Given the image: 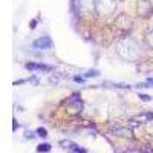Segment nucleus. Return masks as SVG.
Wrapping results in <instances>:
<instances>
[{
  "mask_svg": "<svg viewBox=\"0 0 153 153\" xmlns=\"http://www.w3.org/2000/svg\"><path fill=\"white\" fill-rule=\"evenodd\" d=\"M35 135L32 133V132H26V138H34Z\"/></svg>",
  "mask_w": 153,
  "mask_h": 153,
  "instance_id": "obj_10",
  "label": "nucleus"
},
{
  "mask_svg": "<svg viewBox=\"0 0 153 153\" xmlns=\"http://www.w3.org/2000/svg\"><path fill=\"white\" fill-rule=\"evenodd\" d=\"M26 69H29V71H51V66L37 65V63H28V65H26Z\"/></svg>",
  "mask_w": 153,
  "mask_h": 153,
  "instance_id": "obj_5",
  "label": "nucleus"
},
{
  "mask_svg": "<svg viewBox=\"0 0 153 153\" xmlns=\"http://www.w3.org/2000/svg\"><path fill=\"white\" fill-rule=\"evenodd\" d=\"M150 120H153V113H143V115H138V117H133L130 120V123H149Z\"/></svg>",
  "mask_w": 153,
  "mask_h": 153,
  "instance_id": "obj_3",
  "label": "nucleus"
},
{
  "mask_svg": "<svg viewBox=\"0 0 153 153\" xmlns=\"http://www.w3.org/2000/svg\"><path fill=\"white\" fill-rule=\"evenodd\" d=\"M84 76L87 78V76H98V71H89L87 74H84Z\"/></svg>",
  "mask_w": 153,
  "mask_h": 153,
  "instance_id": "obj_8",
  "label": "nucleus"
},
{
  "mask_svg": "<svg viewBox=\"0 0 153 153\" xmlns=\"http://www.w3.org/2000/svg\"><path fill=\"white\" fill-rule=\"evenodd\" d=\"M51 150V146L49 144H40L37 147V152H49Z\"/></svg>",
  "mask_w": 153,
  "mask_h": 153,
  "instance_id": "obj_6",
  "label": "nucleus"
},
{
  "mask_svg": "<svg viewBox=\"0 0 153 153\" xmlns=\"http://www.w3.org/2000/svg\"><path fill=\"white\" fill-rule=\"evenodd\" d=\"M37 133H38V136H43V138H46V136H48V132H46V129H42V127L37 130Z\"/></svg>",
  "mask_w": 153,
  "mask_h": 153,
  "instance_id": "obj_7",
  "label": "nucleus"
},
{
  "mask_svg": "<svg viewBox=\"0 0 153 153\" xmlns=\"http://www.w3.org/2000/svg\"><path fill=\"white\" fill-rule=\"evenodd\" d=\"M139 98H143L144 101H150V97L149 95H139Z\"/></svg>",
  "mask_w": 153,
  "mask_h": 153,
  "instance_id": "obj_9",
  "label": "nucleus"
},
{
  "mask_svg": "<svg viewBox=\"0 0 153 153\" xmlns=\"http://www.w3.org/2000/svg\"><path fill=\"white\" fill-rule=\"evenodd\" d=\"M34 48H37V49H51L52 48V42H51L49 37H40L34 42Z\"/></svg>",
  "mask_w": 153,
  "mask_h": 153,
  "instance_id": "obj_1",
  "label": "nucleus"
},
{
  "mask_svg": "<svg viewBox=\"0 0 153 153\" xmlns=\"http://www.w3.org/2000/svg\"><path fill=\"white\" fill-rule=\"evenodd\" d=\"M112 133L115 136H130L132 135V130L127 129V127H117V129H113Z\"/></svg>",
  "mask_w": 153,
  "mask_h": 153,
  "instance_id": "obj_4",
  "label": "nucleus"
},
{
  "mask_svg": "<svg viewBox=\"0 0 153 153\" xmlns=\"http://www.w3.org/2000/svg\"><path fill=\"white\" fill-rule=\"evenodd\" d=\"M60 144L65 147V149H68L69 152H72V153H86L84 149H81L78 144H75V143H72V141H66V139H65V141H61Z\"/></svg>",
  "mask_w": 153,
  "mask_h": 153,
  "instance_id": "obj_2",
  "label": "nucleus"
}]
</instances>
